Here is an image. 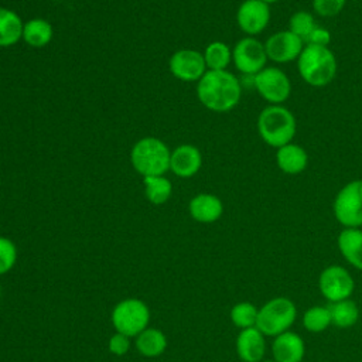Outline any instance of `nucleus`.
<instances>
[{"instance_id":"1","label":"nucleus","mask_w":362,"mask_h":362,"mask_svg":"<svg viewBox=\"0 0 362 362\" xmlns=\"http://www.w3.org/2000/svg\"><path fill=\"white\" fill-rule=\"evenodd\" d=\"M197 96L204 107L215 113L233 110L242 98V83L228 69L206 71L198 81Z\"/></svg>"},{"instance_id":"2","label":"nucleus","mask_w":362,"mask_h":362,"mask_svg":"<svg viewBox=\"0 0 362 362\" xmlns=\"http://www.w3.org/2000/svg\"><path fill=\"white\" fill-rule=\"evenodd\" d=\"M297 71L307 85L313 88H325L337 76V57L329 47L305 44L297 58Z\"/></svg>"},{"instance_id":"3","label":"nucleus","mask_w":362,"mask_h":362,"mask_svg":"<svg viewBox=\"0 0 362 362\" xmlns=\"http://www.w3.org/2000/svg\"><path fill=\"white\" fill-rule=\"evenodd\" d=\"M256 127L260 139L267 146L279 148L293 141L297 132V120L284 105H267L260 110Z\"/></svg>"},{"instance_id":"4","label":"nucleus","mask_w":362,"mask_h":362,"mask_svg":"<svg viewBox=\"0 0 362 362\" xmlns=\"http://www.w3.org/2000/svg\"><path fill=\"white\" fill-rule=\"evenodd\" d=\"M170 157L168 146L153 136L137 140L130 151V163L143 177L164 175L170 170Z\"/></svg>"},{"instance_id":"5","label":"nucleus","mask_w":362,"mask_h":362,"mask_svg":"<svg viewBox=\"0 0 362 362\" xmlns=\"http://www.w3.org/2000/svg\"><path fill=\"white\" fill-rule=\"evenodd\" d=\"M296 318V304L287 297H274L259 308L256 328L264 337H277L288 331Z\"/></svg>"},{"instance_id":"6","label":"nucleus","mask_w":362,"mask_h":362,"mask_svg":"<svg viewBox=\"0 0 362 362\" xmlns=\"http://www.w3.org/2000/svg\"><path fill=\"white\" fill-rule=\"evenodd\" d=\"M110 321L116 332L136 338L150 324V308L140 298H124L113 307Z\"/></svg>"},{"instance_id":"7","label":"nucleus","mask_w":362,"mask_h":362,"mask_svg":"<svg viewBox=\"0 0 362 362\" xmlns=\"http://www.w3.org/2000/svg\"><path fill=\"white\" fill-rule=\"evenodd\" d=\"M332 212L344 228L362 226V180H352L337 192Z\"/></svg>"},{"instance_id":"8","label":"nucleus","mask_w":362,"mask_h":362,"mask_svg":"<svg viewBox=\"0 0 362 362\" xmlns=\"http://www.w3.org/2000/svg\"><path fill=\"white\" fill-rule=\"evenodd\" d=\"M252 83L269 105H283L291 95V81L279 66H264L252 76Z\"/></svg>"},{"instance_id":"9","label":"nucleus","mask_w":362,"mask_h":362,"mask_svg":"<svg viewBox=\"0 0 362 362\" xmlns=\"http://www.w3.org/2000/svg\"><path fill=\"white\" fill-rule=\"evenodd\" d=\"M267 54L264 42L256 37H243L232 48V62L235 68L246 75L255 76L264 66H267Z\"/></svg>"},{"instance_id":"10","label":"nucleus","mask_w":362,"mask_h":362,"mask_svg":"<svg viewBox=\"0 0 362 362\" xmlns=\"http://www.w3.org/2000/svg\"><path fill=\"white\" fill-rule=\"evenodd\" d=\"M318 288L325 300L337 303L351 297L355 288V281L345 267L331 264L320 273Z\"/></svg>"},{"instance_id":"11","label":"nucleus","mask_w":362,"mask_h":362,"mask_svg":"<svg viewBox=\"0 0 362 362\" xmlns=\"http://www.w3.org/2000/svg\"><path fill=\"white\" fill-rule=\"evenodd\" d=\"M305 42L288 28L272 34L264 41L267 59L274 64H288L297 61Z\"/></svg>"},{"instance_id":"12","label":"nucleus","mask_w":362,"mask_h":362,"mask_svg":"<svg viewBox=\"0 0 362 362\" xmlns=\"http://www.w3.org/2000/svg\"><path fill=\"white\" fill-rule=\"evenodd\" d=\"M168 68L174 78L184 82H198L208 71L202 52L192 48L175 51L170 57Z\"/></svg>"},{"instance_id":"13","label":"nucleus","mask_w":362,"mask_h":362,"mask_svg":"<svg viewBox=\"0 0 362 362\" xmlns=\"http://www.w3.org/2000/svg\"><path fill=\"white\" fill-rule=\"evenodd\" d=\"M272 18L270 4L262 0H243L236 11V23L242 33L256 37L263 33Z\"/></svg>"},{"instance_id":"14","label":"nucleus","mask_w":362,"mask_h":362,"mask_svg":"<svg viewBox=\"0 0 362 362\" xmlns=\"http://www.w3.org/2000/svg\"><path fill=\"white\" fill-rule=\"evenodd\" d=\"M202 167V154L192 144H180L171 150L170 171L180 178L194 177Z\"/></svg>"},{"instance_id":"15","label":"nucleus","mask_w":362,"mask_h":362,"mask_svg":"<svg viewBox=\"0 0 362 362\" xmlns=\"http://www.w3.org/2000/svg\"><path fill=\"white\" fill-rule=\"evenodd\" d=\"M188 212L199 223H214L223 214V202L215 194L199 192L191 198Z\"/></svg>"},{"instance_id":"16","label":"nucleus","mask_w":362,"mask_h":362,"mask_svg":"<svg viewBox=\"0 0 362 362\" xmlns=\"http://www.w3.org/2000/svg\"><path fill=\"white\" fill-rule=\"evenodd\" d=\"M272 354L276 362H301L305 355L304 339L293 331H286L274 337Z\"/></svg>"},{"instance_id":"17","label":"nucleus","mask_w":362,"mask_h":362,"mask_svg":"<svg viewBox=\"0 0 362 362\" xmlns=\"http://www.w3.org/2000/svg\"><path fill=\"white\" fill-rule=\"evenodd\" d=\"M236 354L243 362H262L266 354L264 335L256 328H245L236 337Z\"/></svg>"},{"instance_id":"18","label":"nucleus","mask_w":362,"mask_h":362,"mask_svg":"<svg viewBox=\"0 0 362 362\" xmlns=\"http://www.w3.org/2000/svg\"><path fill=\"white\" fill-rule=\"evenodd\" d=\"M276 164L281 173L297 175L307 168L308 154L304 147L291 141L276 148Z\"/></svg>"},{"instance_id":"19","label":"nucleus","mask_w":362,"mask_h":362,"mask_svg":"<svg viewBox=\"0 0 362 362\" xmlns=\"http://www.w3.org/2000/svg\"><path fill=\"white\" fill-rule=\"evenodd\" d=\"M342 257L355 269L362 270V229L344 228L337 239Z\"/></svg>"},{"instance_id":"20","label":"nucleus","mask_w":362,"mask_h":362,"mask_svg":"<svg viewBox=\"0 0 362 362\" xmlns=\"http://www.w3.org/2000/svg\"><path fill=\"white\" fill-rule=\"evenodd\" d=\"M134 346L146 358H157L167 349L165 334L154 327H147L134 338Z\"/></svg>"},{"instance_id":"21","label":"nucleus","mask_w":362,"mask_h":362,"mask_svg":"<svg viewBox=\"0 0 362 362\" xmlns=\"http://www.w3.org/2000/svg\"><path fill=\"white\" fill-rule=\"evenodd\" d=\"M54 37V30L49 21L45 18L34 17L24 23L23 27V41L33 48H42L51 42Z\"/></svg>"},{"instance_id":"22","label":"nucleus","mask_w":362,"mask_h":362,"mask_svg":"<svg viewBox=\"0 0 362 362\" xmlns=\"http://www.w3.org/2000/svg\"><path fill=\"white\" fill-rule=\"evenodd\" d=\"M24 23L21 17L6 7L0 6V47H11L23 38Z\"/></svg>"},{"instance_id":"23","label":"nucleus","mask_w":362,"mask_h":362,"mask_svg":"<svg viewBox=\"0 0 362 362\" xmlns=\"http://www.w3.org/2000/svg\"><path fill=\"white\" fill-rule=\"evenodd\" d=\"M202 55L208 71H225L232 62V48L219 40L209 42Z\"/></svg>"},{"instance_id":"24","label":"nucleus","mask_w":362,"mask_h":362,"mask_svg":"<svg viewBox=\"0 0 362 362\" xmlns=\"http://www.w3.org/2000/svg\"><path fill=\"white\" fill-rule=\"evenodd\" d=\"M328 310L331 314L332 325L338 328H349L355 325L359 318V308L356 303L351 298L341 300L337 303H329Z\"/></svg>"},{"instance_id":"25","label":"nucleus","mask_w":362,"mask_h":362,"mask_svg":"<svg viewBox=\"0 0 362 362\" xmlns=\"http://www.w3.org/2000/svg\"><path fill=\"white\" fill-rule=\"evenodd\" d=\"M143 184L146 198L153 205L165 204L173 194V184L165 175L143 177Z\"/></svg>"},{"instance_id":"26","label":"nucleus","mask_w":362,"mask_h":362,"mask_svg":"<svg viewBox=\"0 0 362 362\" xmlns=\"http://www.w3.org/2000/svg\"><path fill=\"white\" fill-rule=\"evenodd\" d=\"M331 314L328 307L313 305L303 314V325L308 332L318 334L331 325Z\"/></svg>"},{"instance_id":"27","label":"nucleus","mask_w":362,"mask_h":362,"mask_svg":"<svg viewBox=\"0 0 362 362\" xmlns=\"http://www.w3.org/2000/svg\"><path fill=\"white\" fill-rule=\"evenodd\" d=\"M259 308L250 301L236 303L230 310V321L235 327L245 329L250 327H256Z\"/></svg>"},{"instance_id":"28","label":"nucleus","mask_w":362,"mask_h":362,"mask_svg":"<svg viewBox=\"0 0 362 362\" xmlns=\"http://www.w3.org/2000/svg\"><path fill=\"white\" fill-rule=\"evenodd\" d=\"M315 27H317V21H315L314 13H310L307 10H298L293 13L288 18V30L296 35H298L304 42Z\"/></svg>"},{"instance_id":"29","label":"nucleus","mask_w":362,"mask_h":362,"mask_svg":"<svg viewBox=\"0 0 362 362\" xmlns=\"http://www.w3.org/2000/svg\"><path fill=\"white\" fill-rule=\"evenodd\" d=\"M17 257L16 243L6 236H0V276L8 273L16 266Z\"/></svg>"},{"instance_id":"30","label":"nucleus","mask_w":362,"mask_h":362,"mask_svg":"<svg viewBox=\"0 0 362 362\" xmlns=\"http://www.w3.org/2000/svg\"><path fill=\"white\" fill-rule=\"evenodd\" d=\"M346 4V0H311L314 14L329 18L338 16Z\"/></svg>"},{"instance_id":"31","label":"nucleus","mask_w":362,"mask_h":362,"mask_svg":"<svg viewBox=\"0 0 362 362\" xmlns=\"http://www.w3.org/2000/svg\"><path fill=\"white\" fill-rule=\"evenodd\" d=\"M132 338L120 334V332H115L109 342H107V348L110 351V354L116 355V356H123L126 355L129 351H130V346H132Z\"/></svg>"},{"instance_id":"32","label":"nucleus","mask_w":362,"mask_h":362,"mask_svg":"<svg viewBox=\"0 0 362 362\" xmlns=\"http://www.w3.org/2000/svg\"><path fill=\"white\" fill-rule=\"evenodd\" d=\"M329 41H331V33L325 27H321V25L317 24V27L311 31V34L305 40V44L328 47Z\"/></svg>"},{"instance_id":"33","label":"nucleus","mask_w":362,"mask_h":362,"mask_svg":"<svg viewBox=\"0 0 362 362\" xmlns=\"http://www.w3.org/2000/svg\"><path fill=\"white\" fill-rule=\"evenodd\" d=\"M262 1H264V3H267V4H273V3H277V1H280V0H262Z\"/></svg>"},{"instance_id":"34","label":"nucleus","mask_w":362,"mask_h":362,"mask_svg":"<svg viewBox=\"0 0 362 362\" xmlns=\"http://www.w3.org/2000/svg\"><path fill=\"white\" fill-rule=\"evenodd\" d=\"M262 362H276L274 359H266V361H262Z\"/></svg>"},{"instance_id":"35","label":"nucleus","mask_w":362,"mask_h":362,"mask_svg":"<svg viewBox=\"0 0 362 362\" xmlns=\"http://www.w3.org/2000/svg\"><path fill=\"white\" fill-rule=\"evenodd\" d=\"M0 296H1V286H0Z\"/></svg>"}]
</instances>
